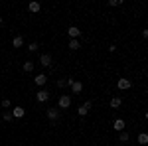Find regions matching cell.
<instances>
[{
  "mask_svg": "<svg viewBox=\"0 0 148 146\" xmlns=\"http://www.w3.org/2000/svg\"><path fill=\"white\" fill-rule=\"evenodd\" d=\"M47 99H49V93H47L46 89H40L38 93H36V101L38 103H46Z\"/></svg>",
  "mask_w": 148,
  "mask_h": 146,
  "instance_id": "1",
  "label": "cell"
},
{
  "mask_svg": "<svg viewBox=\"0 0 148 146\" xmlns=\"http://www.w3.org/2000/svg\"><path fill=\"white\" fill-rule=\"evenodd\" d=\"M89 111H91V101H87V103H83L79 109H77V112H79V117H87L89 114Z\"/></svg>",
  "mask_w": 148,
  "mask_h": 146,
  "instance_id": "2",
  "label": "cell"
},
{
  "mask_svg": "<svg viewBox=\"0 0 148 146\" xmlns=\"http://www.w3.org/2000/svg\"><path fill=\"white\" fill-rule=\"evenodd\" d=\"M116 87L121 91H126V89L132 87V83H130V79H119V81H116Z\"/></svg>",
  "mask_w": 148,
  "mask_h": 146,
  "instance_id": "3",
  "label": "cell"
},
{
  "mask_svg": "<svg viewBox=\"0 0 148 146\" xmlns=\"http://www.w3.org/2000/svg\"><path fill=\"white\" fill-rule=\"evenodd\" d=\"M40 65H42V67H49V65H51V56H49V53H42V56H40Z\"/></svg>",
  "mask_w": 148,
  "mask_h": 146,
  "instance_id": "4",
  "label": "cell"
},
{
  "mask_svg": "<svg viewBox=\"0 0 148 146\" xmlns=\"http://www.w3.org/2000/svg\"><path fill=\"white\" fill-rule=\"evenodd\" d=\"M57 105H59L61 109H67L69 105H71V97H69V95H61L59 101H57Z\"/></svg>",
  "mask_w": 148,
  "mask_h": 146,
  "instance_id": "5",
  "label": "cell"
},
{
  "mask_svg": "<svg viewBox=\"0 0 148 146\" xmlns=\"http://www.w3.org/2000/svg\"><path fill=\"white\" fill-rule=\"evenodd\" d=\"M46 114H47V119H49V121H56V119H59V111H57L56 107H49V109L46 111Z\"/></svg>",
  "mask_w": 148,
  "mask_h": 146,
  "instance_id": "6",
  "label": "cell"
},
{
  "mask_svg": "<svg viewBox=\"0 0 148 146\" xmlns=\"http://www.w3.org/2000/svg\"><path fill=\"white\" fill-rule=\"evenodd\" d=\"M46 81H47V75H44V73H40V75H36V77H34V83L38 85V87H44Z\"/></svg>",
  "mask_w": 148,
  "mask_h": 146,
  "instance_id": "7",
  "label": "cell"
},
{
  "mask_svg": "<svg viewBox=\"0 0 148 146\" xmlns=\"http://www.w3.org/2000/svg\"><path fill=\"white\" fill-rule=\"evenodd\" d=\"M67 34H69V38H71V40H77V38H79V28H77V26H69V30H67Z\"/></svg>",
  "mask_w": 148,
  "mask_h": 146,
  "instance_id": "8",
  "label": "cell"
},
{
  "mask_svg": "<svg viewBox=\"0 0 148 146\" xmlns=\"http://www.w3.org/2000/svg\"><path fill=\"white\" fill-rule=\"evenodd\" d=\"M125 126H126V124H125L123 119H116V121L113 123V128H114V130H119V132H123V130H125Z\"/></svg>",
  "mask_w": 148,
  "mask_h": 146,
  "instance_id": "9",
  "label": "cell"
},
{
  "mask_svg": "<svg viewBox=\"0 0 148 146\" xmlns=\"http://www.w3.org/2000/svg\"><path fill=\"white\" fill-rule=\"evenodd\" d=\"M24 114H26V111H24L22 107H14L12 109V117H16V119H22Z\"/></svg>",
  "mask_w": 148,
  "mask_h": 146,
  "instance_id": "10",
  "label": "cell"
},
{
  "mask_svg": "<svg viewBox=\"0 0 148 146\" xmlns=\"http://www.w3.org/2000/svg\"><path fill=\"white\" fill-rule=\"evenodd\" d=\"M69 87H71V91H73V93H81V91H83V83H81V81H73Z\"/></svg>",
  "mask_w": 148,
  "mask_h": 146,
  "instance_id": "11",
  "label": "cell"
},
{
  "mask_svg": "<svg viewBox=\"0 0 148 146\" xmlns=\"http://www.w3.org/2000/svg\"><path fill=\"white\" fill-rule=\"evenodd\" d=\"M123 105V97H113L111 99V109H119Z\"/></svg>",
  "mask_w": 148,
  "mask_h": 146,
  "instance_id": "12",
  "label": "cell"
},
{
  "mask_svg": "<svg viewBox=\"0 0 148 146\" xmlns=\"http://www.w3.org/2000/svg\"><path fill=\"white\" fill-rule=\"evenodd\" d=\"M24 45V38L22 36H16L14 40H12V47H22Z\"/></svg>",
  "mask_w": 148,
  "mask_h": 146,
  "instance_id": "13",
  "label": "cell"
},
{
  "mask_svg": "<svg viewBox=\"0 0 148 146\" xmlns=\"http://www.w3.org/2000/svg\"><path fill=\"white\" fill-rule=\"evenodd\" d=\"M69 49H73V51H75V49H79L81 47V44H79V40H69V45H67Z\"/></svg>",
  "mask_w": 148,
  "mask_h": 146,
  "instance_id": "14",
  "label": "cell"
},
{
  "mask_svg": "<svg viewBox=\"0 0 148 146\" xmlns=\"http://www.w3.org/2000/svg\"><path fill=\"white\" fill-rule=\"evenodd\" d=\"M146 142H148V134H146V132H140V134H138V144L144 146Z\"/></svg>",
  "mask_w": 148,
  "mask_h": 146,
  "instance_id": "15",
  "label": "cell"
},
{
  "mask_svg": "<svg viewBox=\"0 0 148 146\" xmlns=\"http://www.w3.org/2000/svg\"><path fill=\"white\" fill-rule=\"evenodd\" d=\"M22 69L26 71V73H30V71H34V63H32V61H26V63L22 65Z\"/></svg>",
  "mask_w": 148,
  "mask_h": 146,
  "instance_id": "16",
  "label": "cell"
},
{
  "mask_svg": "<svg viewBox=\"0 0 148 146\" xmlns=\"http://www.w3.org/2000/svg\"><path fill=\"white\" fill-rule=\"evenodd\" d=\"M30 12H40V2H30Z\"/></svg>",
  "mask_w": 148,
  "mask_h": 146,
  "instance_id": "17",
  "label": "cell"
},
{
  "mask_svg": "<svg viewBox=\"0 0 148 146\" xmlns=\"http://www.w3.org/2000/svg\"><path fill=\"white\" fill-rule=\"evenodd\" d=\"M128 138H130V136H128V132H126V130H123V132H121V136H119V142H128Z\"/></svg>",
  "mask_w": 148,
  "mask_h": 146,
  "instance_id": "18",
  "label": "cell"
},
{
  "mask_svg": "<svg viewBox=\"0 0 148 146\" xmlns=\"http://www.w3.org/2000/svg\"><path fill=\"white\" fill-rule=\"evenodd\" d=\"M38 47H40V44H38V42H32V44H28V51L34 53V51H38Z\"/></svg>",
  "mask_w": 148,
  "mask_h": 146,
  "instance_id": "19",
  "label": "cell"
},
{
  "mask_svg": "<svg viewBox=\"0 0 148 146\" xmlns=\"http://www.w3.org/2000/svg\"><path fill=\"white\" fill-rule=\"evenodd\" d=\"M2 119L4 121H12V111H4L2 112Z\"/></svg>",
  "mask_w": 148,
  "mask_h": 146,
  "instance_id": "20",
  "label": "cell"
},
{
  "mask_svg": "<svg viewBox=\"0 0 148 146\" xmlns=\"http://www.w3.org/2000/svg\"><path fill=\"white\" fill-rule=\"evenodd\" d=\"M57 87H59V89L67 87V81H65V79H57Z\"/></svg>",
  "mask_w": 148,
  "mask_h": 146,
  "instance_id": "21",
  "label": "cell"
},
{
  "mask_svg": "<svg viewBox=\"0 0 148 146\" xmlns=\"http://www.w3.org/2000/svg\"><path fill=\"white\" fill-rule=\"evenodd\" d=\"M109 4H111V6H121V4H123V0H111Z\"/></svg>",
  "mask_w": 148,
  "mask_h": 146,
  "instance_id": "22",
  "label": "cell"
},
{
  "mask_svg": "<svg viewBox=\"0 0 148 146\" xmlns=\"http://www.w3.org/2000/svg\"><path fill=\"white\" fill-rule=\"evenodd\" d=\"M2 107L8 109V107H10V99H4V101H2Z\"/></svg>",
  "mask_w": 148,
  "mask_h": 146,
  "instance_id": "23",
  "label": "cell"
},
{
  "mask_svg": "<svg viewBox=\"0 0 148 146\" xmlns=\"http://www.w3.org/2000/svg\"><path fill=\"white\" fill-rule=\"evenodd\" d=\"M2 22H4V20H2V16H0V26H2Z\"/></svg>",
  "mask_w": 148,
  "mask_h": 146,
  "instance_id": "24",
  "label": "cell"
},
{
  "mask_svg": "<svg viewBox=\"0 0 148 146\" xmlns=\"http://www.w3.org/2000/svg\"><path fill=\"white\" fill-rule=\"evenodd\" d=\"M0 8H2V4H0Z\"/></svg>",
  "mask_w": 148,
  "mask_h": 146,
  "instance_id": "25",
  "label": "cell"
}]
</instances>
